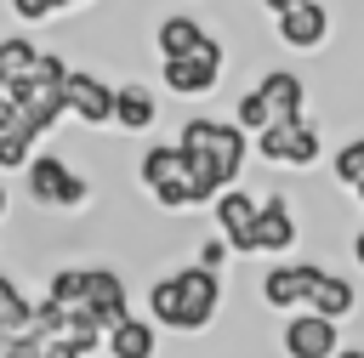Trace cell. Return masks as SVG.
<instances>
[{"label": "cell", "instance_id": "1", "mask_svg": "<svg viewBox=\"0 0 364 358\" xmlns=\"http://www.w3.org/2000/svg\"><path fill=\"white\" fill-rule=\"evenodd\" d=\"M176 148H182V153H188V165H193L199 193H205V199H216L222 188H239L245 159L256 153V136H250L245 125H233V119H205V114H193V119H182Z\"/></svg>", "mask_w": 364, "mask_h": 358}, {"label": "cell", "instance_id": "2", "mask_svg": "<svg viewBox=\"0 0 364 358\" xmlns=\"http://www.w3.org/2000/svg\"><path fill=\"white\" fill-rule=\"evenodd\" d=\"M136 182H142V193H154L159 210H199V205H210L199 193V182H193L188 153L176 148V136L171 142H148L136 153Z\"/></svg>", "mask_w": 364, "mask_h": 358}, {"label": "cell", "instance_id": "3", "mask_svg": "<svg viewBox=\"0 0 364 358\" xmlns=\"http://www.w3.org/2000/svg\"><path fill=\"white\" fill-rule=\"evenodd\" d=\"M23 182H28V199H34L40 210H85V205L97 199L91 176H80L63 153H34L28 170H23Z\"/></svg>", "mask_w": 364, "mask_h": 358}, {"label": "cell", "instance_id": "4", "mask_svg": "<svg viewBox=\"0 0 364 358\" xmlns=\"http://www.w3.org/2000/svg\"><path fill=\"white\" fill-rule=\"evenodd\" d=\"M256 153L267 165H290V170H313L318 153H324V131L301 114V119H273L262 136H256Z\"/></svg>", "mask_w": 364, "mask_h": 358}, {"label": "cell", "instance_id": "5", "mask_svg": "<svg viewBox=\"0 0 364 358\" xmlns=\"http://www.w3.org/2000/svg\"><path fill=\"white\" fill-rule=\"evenodd\" d=\"M222 68H228V45L210 34L193 57H159V80H165V91H176V97H210L216 85H222Z\"/></svg>", "mask_w": 364, "mask_h": 358}, {"label": "cell", "instance_id": "6", "mask_svg": "<svg viewBox=\"0 0 364 358\" xmlns=\"http://www.w3.org/2000/svg\"><path fill=\"white\" fill-rule=\"evenodd\" d=\"M176 284H182V335H205L222 313V273L205 261H182Z\"/></svg>", "mask_w": 364, "mask_h": 358}, {"label": "cell", "instance_id": "7", "mask_svg": "<svg viewBox=\"0 0 364 358\" xmlns=\"http://www.w3.org/2000/svg\"><path fill=\"white\" fill-rule=\"evenodd\" d=\"M279 352H284V358H336V352H341V324L324 318V313H313V307H301V313L284 318Z\"/></svg>", "mask_w": 364, "mask_h": 358}, {"label": "cell", "instance_id": "8", "mask_svg": "<svg viewBox=\"0 0 364 358\" xmlns=\"http://www.w3.org/2000/svg\"><path fill=\"white\" fill-rule=\"evenodd\" d=\"M210 216H216V233L239 250V256H256V216H262V199L250 188H222L210 199Z\"/></svg>", "mask_w": 364, "mask_h": 358}, {"label": "cell", "instance_id": "9", "mask_svg": "<svg viewBox=\"0 0 364 358\" xmlns=\"http://www.w3.org/2000/svg\"><path fill=\"white\" fill-rule=\"evenodd\" d=\"M63 97H68V114H74L85 131H102V125H114L119 85H108L102 74H91V68H74V74H68V85H63Z\"/></svg>", "mask_w": 364, "mask_h": 358}, {"label": "cell", "instance_id": "10", "mask_svg": "<svg viewBox=\"0 0 364 358\" xmlns=\"http://www.w3.org/2000/svg\"><path fill=\"white\" fill-rule=\"evenodd\" d=\"M296 244H301V222H296L290 193H267L256 216V256H290Z\"/></svg>", "mask_w": 364, "mask_h": 358}, {"label": "cell", "instance_id": "11", "mask_svg": "<svg viewBox=\"0 0 364 358\" xmlns=\"http://www.w3.org/2000/svg\"><path fill=\"white\" fill-rule=\"evenodd\" d=\"M313 273H318V261H279V267H267L262 273V307H273V313H290V307H307V290H313Z\"/></svg>", "mask_w": 364, "mask_h": 358}, {"label": "cell", "instance_id": "12", "mask_svg": "<svg viewBox=\"0 0 364 358\" xmlns=\"http://www.w3.org/2000/svg\"><path fill=\"white\" fill-rule=\"evenodd\" d=\"M273 28H279V40H284L290 51H318V45L330 40V6H324V0H301V6H290L284 17H273Z\"/></svg>", "mask_w": 364, "mask_h": 358}, {"label": "cell", "instance_id": "13", "mask_svg": "<svg viewBox=\"0 0 364 358\" xmlns=\"http://www.w3.org/2000/svg\"><path fill=\"white\" fill-rule=\"evenodd\" d=\"M256 91L267 97L273 119H301V114H307V80H301L296 68H262Z\"/></svg>", "mask_w": 364, "mask_h": 358}, {"label": "cell", "instance_id": "14", "mask_svg": "<svg viewBox=\"0 0 364 358\" xmlns=\"http://www.w3.org/2000/svg\"><path fill=\"white\" fill-rule=\"evenodd\" d=\"M307 307L341 324V318H353V313H358V284H353L347 273L318 267V273H313V290H307Z\"/></svg>", "mask_w": 364, "mask_h": 358}, {"label": "cell", "instance_id": "15", "mask_svg": "<svg viewBox=\"0 0 364 358\" xmlns=\"http://www.w3.org/2000/svg\"><path fill=\"white\" fill-rule=\"evenodd\" d=\"M205 40H210V28H205L193 11H165V17L154 23V45H159V57H193Z\"/></svg>", "mask_w": 364, "mask_h": 358}, {"label": "cell", "instance_id": "16", "mask_svg": "<svg viewBox=\"0 0 364 358\" xmlns=\"http://www.w3.org/2000/svg\"><path fill=\"white\" fill-rule=\"evenodd\" d=\"M114 125H119L125 136L154 131V125H159V97H154V85L125 80V85H119V102H114Z\"/></svg>", "mask_w": 364, "mask_h": 358}, {"label": "cell", "instance_id": "17", "mask_svg": "<svg viewBox=\"0 0 364 358\" xmlns=\"http://www.w3.org/2000/svg\"><path fill=\"white\" fill-rule=\"evenodd\" d=\"M40 63H46V45L28 40V34H0V80L6 85H34L40 80Z\"/></svg>", "mask_w": 364, "mask_h": 358}, {"label": "cell", "instance_id": "18", "mask_svg": "<svg viewBox=\"0 0 364 358\" xmlns=\"http://www.w3.org/2000/svg\"><path fill=\"white\" fill-rule=\"evenodd\" d=\"M108 358H159V324L142 313H131V318H119L114 330H108V347H102Z\"/></svg>", "mask_w": 364, "mask_h": 358}, {"label": "cell", "instance_id": "19", "mask_svg": "<svg viewBox=\"0 0 364 358\" xmlns=\"http://www.w3.org/2000/svg\"><path fill=\"white\" fill-rule=\"evenodd\" d=\"M330 176H336L347 193H358V188H364V136H347V142L330 153Z\"/></svg>", "mask_w": 364, "mask_h": 358}, {"label": "cell", "instance_id": "20", "mask_svg": "<svg viewBox=\"0 0 364 358\" xmlns=\"http://www.w3.org/2000/svg\"><path fill=\"white\" fill-rule=\"evenodd\" d=\"M0 324L6 330H28L34 324V301L23 295V284L11 273H0Z\"/></svg>", "mask_w": 364, "mask_h": 358}, {"label": "cell", "instance_id": "21", "mask_svg": "<svg viewBox=\"0 0 364 358\" xmlns=\"http://www.w3.org/2000/svg\"><path fill=\"white\" fill-rule=\"evenodd\" d=\"M233 125H245L250 136H262L267 125H273V108H267V97L250 85V91H239V102H233Z\"/></svg>", "mask_w": 364, "mask_h": 358}, {"label": "cell", "instance_id": "22", "mask_svg": "<svg viewBox=\"0 0 364 358\" xmlns=\"http://www.w3.org/2000/svg\"><path fill=\"white\" fill-rule=\"evenodd\" d=\"M0 358H46V341L34 335V324L28 330H6L0 324Z\"/></svg>", "mask_w": 364, "mask_h": 358}, {"label": "cell", "instance_id": "23", "mask_svg": "<svg viewBox=\"0 0 364 358\" xmlns=\"http://www.w3.org/2000/svg\"><path fill=\"white\" fill-rule=\"evenodd\" d=\"M34 148H40V142H28L23 131H0V170H28Z\"/></svg>", "mask_w": 364, "mask_h": 358}, {"label": "cell", "instance_id": "24", "mask_svg": "<svg viewBox=\"0 0 364 358\" xmlns=\"http://www.w3.org/2000/svg\"><path fill=\"white\" fill-rule=\"evenodd\" d=\"M6 6H11L17 23H51V17H63V0H6Z\"/></svg>", "mask_w": 364, "mask_h": 358}, {"label": "cell", "instance_id": "25", "mask_svg": "<svg viewBox=\"0 0 364 358\" xmlns=\"http://www.w3.org/2000/svg\"><path fill=\"white\" fill-rule=\"evenodd\" d=\"M17 114H23V97H17V85H6V80H0V131H11V125H17Z\"/></svg>", "mask_w": 364, "mask_h": 358}, {"label": "cell", "instance_id": "26", "mask_svg": "<svg viewBox=\"0 0 364 358\" xmlns=\"http://www.w3.org/2000/svg\"><path fill=\"white\" fill-rule=\"evenodd\" d=\"M228 250H233V244H228V239H205V244H199V256H193V261H205V267H216V273H222V261H228Z\"/></svg>", "mask_w": 364, "mask_h": 358}, {"label": "cell", "instance_id": "27", "mask_svg": "<svg viewBox=\"0 0 364 358\" xmlns=\"http://www.w3.org/2000/svg\"><path fill=\"white\" fill-rule=\"evenodd\" d=\"M46 358H91V352H85L74 335H51V341H46Z\"/></svg>", "mask_w": 364, "mask_h": 358}, {"label": "cell", "instance_id": "28", "mask_svg": "<svg viewBox=\"0 0 364 358\" xmlns=\"http://www.w3.org/2000/svg\"><path fill=\"white\" fill-rule=\"evenodd\" d=\"M262 6H267L273 17H284V11H290V6H301V0H262Z\"/></svg>", "mask_w": 364, "mask_h": 358}, {"label": "cell", "instance_id": "29", "mask_svg": "<svg viewBox=\"0 0 364 358\" xmlns=\"http://www.w3.org/2000/svg\"><path fill=\"white\" fill-rule=\"evenodd\" d=\"M6 210H11V193H6V170H0V222H6Z\"/></svg>", "mask_w": 364, "mask_h": 358}, {"label": "cell", "instance_id": "30", "mask_svg": "<svg viewBox=\"0 0 364 358\" xmlns=\"http://www.w3.org/2000/svg\"><path fill=\"white\" fill-rule=\"evenodd\" d=\"M353 261H358V267H364V227H358V233H353Z\"/></svg>", "mask_w": 364, "mask_h": 358}, {"label": "cell", "instance_id": "31", "mask_svg": "<svg viewBox=\"0 0 364 358\" xmlns=\"http://www.w3.org/2000/svg\"><path fill=\"white\" fill-rule=\"evenodd\" d=\"M336 358H364V347H341V352H336Z\"/></svg>", "mask_w": 364, "mask_h": 358}, {"label": "cell", "instance_id": "32", "mask_svg": "<svg viewBox=\"0 0 364 358\" xmlns=\"http://www.w3.org/2000/svg\"><path fill=\"white\" fill-rule=\"evenodd\" d=\"M74 6H85V0H63V11H74Z\"/></svg>", "mask_w": 364, "mask_h": 358}, {"label": "cell", "instance_id": "33", "mask_svg": "<svg viewBox=\"0 0 364 358\" xmlns=\"http://www.w3.org/2000/svg\"><path fill=\"white\" fill-rule=\"evenodd\" d=\"M353 199H358V210H364V188H358V193H353Z\"/></svg>", "mask_w": 364, "mask_h": 358}]
</instances>
